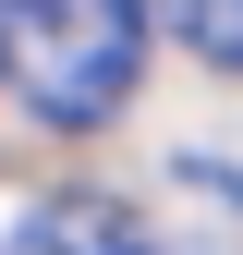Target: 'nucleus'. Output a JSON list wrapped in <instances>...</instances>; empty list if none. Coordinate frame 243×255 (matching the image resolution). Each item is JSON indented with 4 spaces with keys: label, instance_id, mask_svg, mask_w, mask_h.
<instances>
[{
    "label": "nucleus",
    "instance_id": "4",
    "mask_svg": "<svg viewBox=\"0 0 243 255\" xmlns=\"http://www.w3.org/2000/svg\"><path fill=\"white\" fill-rule=\"evenodd\" d=\"M0 85H12V49H0Z\"/></svg>",
    "mask_w": 243,
    "mask_h": 255
},
{
    "label": "nucleus",
    "instance_id": "1",
    "mask_svg": "<svg viewBox=\"0 0 243 255\" xmlns=\"http://www.w3.org/2000/svg\"><path fill=\"white\" fill-rule=\"evenodd\" d=\"M0 49H12V85L37 98V122L98 134L146 73V0H0Z\"/></svg>",
    "mask_w": 243,
    "mask_h": 255
},
{
    "label": "nucleus",
    "instance_id": "2",
    "mask_svg": "<svg viewBox=\"0 0 243 255\" xmlns=\"http://www.w3.org/2000/svg\"><path fill=\"white\" fill-rule=\"evenodd\" d=\"M12 255H158V231L122 195H49V207L12 219Z\"/></svg>",
    "mask_w": 243,
    "mask_h": 255
},
{
    "label": "nucleus",
    "instance_id": "3",
    "mask_svg": "<svg viewBox=\"0 0 243 255\" xmlns=\"http://www.w3.org/2000/svg\"><path fill=\"white\" fill-rule=\"evenodd\" d=\"M158 12H170V37L207 73H243V0H158Z\"/></svg>",
    "mask_w": 243,
    "mask_h": 255
}]
</instances>
